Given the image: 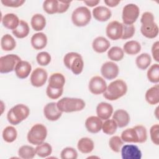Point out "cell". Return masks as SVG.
<instances>
[{
    "instance_id": "1",
    "label": "cell",
    "mask_w": 159,
    "mask_h": 159,
    "mask_svg": "<svg viewBox=\"0 0 159 159\" xmlns=\"http://www.w3.org/2000/svg\"><path fill=\"white\" fill-rule=\"evenodd\" d=\"M120 138L125 142L128 143H143L147 139L146 128L142 125H135L133 128H129L124 130Z\"/></svg>"
},
{
    "instance_id": "2",
    "label": "cell",
    "mask_w": 159,
    "mask_h": 159,
    "mask_svg": "<svg viewBox=\"0 0 159 159\" xmlns=\"http://www.w3.org/2000/svg\"><path fill=\"white\" fill-rule=\"evenodd\" d=\"M154 20V16L150 12H145L142 15L140 31L147 38L154 39L158 34V27Z\"/></svg>"
},
{
    "instance_id": "3",
    "label": "cell",
    "mask_w": 159,
    "mask_h": 159,
    "mask_svg": "<svg viewBox=\"0 0 159 159\" xmlns=\"http://www.w3.org/2000/svg\"><path fill=\"white\" fill-rule=\"evenodd\" d=\"M127 91V86L122 80L111 82L103 93V96L109 101H114L124 96Z\"/></svg>"
},
{
    "instance_id": "4",
    "label": "cell",
    "mask_w": 159,
    "mask_h": 159,
    "mask_svg": "<svg viewBox=\"0 0 159 159\" xmlns=\"http://www.w3.org/2000/svg\"><path fill=\"white\" fill-rule=\"evenodd\" d=\"M60 111L65 112H72L83 110L85 107V102L80 98H63L57 102Z\"/></svg>"
},
{
    "instance_id": "5",
    "label": "cell",
    "mask_w": 159,
    "mask_h": 159,
    "mask_svg": "<svg viewBox=\"0 0 159 159\" xmlns=\"http://www.w3.org/2000/svg\"><path fill=\"white\" fill-rule=\"evenodd\" d=\"M29 114L30 110L27 106L23 104H19L8 111L7 118L10 124L16 125L25 120Z\"/></svg>"
},
{
    "instance_id": "6",
    "label": "cell",
    "mask_w": 159,
    "mask_h": 159,
    "mask_svg": "<svg viewBox=\"0 0 159 159\" xmlns=\"http://www.w3.org/2000/svg\"><path fill=\"white\" fill-rule=\"evenodd\" d=\"M65 66L70 70L75 75H80L84 66V62L81 55L76 52H69L63 58Z\"/></svg>"
},
{
    "instance_id": "7",
    "label": "cell",
    "mask_w": 159,
    "mask_h": 159,
    "mask_svg": "<svg viewBox=\"0 0 159 159\" xmlns=\"http://www.w3.org/2000/svg\"><path fill=\"white\" fill-rule=\"evenodd\" d=\"M47 135V130L46 127L41 124H36L31 127L27 137L30 143L38 145L44 142Z\"/></svg>"
},
{
    "instance_id": "8",
    "label": "cell",
    "mask_w": 159,
    "mask_h": 159,
    "mask_svg": "<svg viewBox=\"0 0 159 159\" xmlns=\"http://www.w3.org/2000/svg\"><path fill=\"white\" fill-rule=\"evenodd\" d=\"M91 12L86 7L81 6L75 9L71 14V20L77 27L86 25L91 20Z\"/></svg>"
},
{
    "instance_id": "9",
    "label": "cell",
    "mask_w": 159,
    "mask_h": 159,
    "mask_svg": "<svg viewBox=\"0 0 159 159\" xmlns=\"http://www.w3.org/2000/svg\"><path fill=\"white\" fill-rule=\"evenodd\" d=\"M20 60V58L15 54H8L1 57L0 58L1 73H7L12 71Z\"/></svg>"
},
{
    "instance_id": "10",
    "label": "cell",
    "mask_w": 159,
    "mask_h": 159,
    "mask_svg": "<svg viewBox=\"0 0 159 159\" xmlns=\"http://www.w3.org/2000/svg\"><path fill=\"white\" fill-rule=\"evenodd\" d=\"M140 14L139 7L135 4H128L125 5L122 11L123 24L127 25L133 24L138 19Z\"/></svg>"
},
{
    "instance_id": "11",
    "label": "cell",
    "mask_w": 159,
    "mask_h": 159,
    "mask_svg": "<svg viewBox=\"0 0 159 159\" xmlns=\"http://www.w3.org/2000/svg\"><path fill=\"white\" fill-rule=\"evenodd\" d=\"M88 88L91 93L98 95L104 93L107 88V84L102 77L95 76L90 80Z\"/></svg>"
},
{
    "instance_id": "12",
    "label": "cell",
    "mask_w": 159,
    "mask_h": 159,
    "mask_svg": "<svg viewBox=\"0 0 159 159\" xmlns=\"http://www.w3.org/2000/svg\"><path fill=\"white\" fill-rule=\"evenodd\" d=\"M106 35L112 40H116L121 39L122 35V23L117 20L110 22L106 29Z\"/></svg>"
},
{
    "instance_id": "13",
    "label": "cell",
    "mask_w": 159,
    "mask_h": 159,
    "mask_svg": "<svg viewBox=\"0 0 159 159\" xmlns=\"http://www.w3.org/2000/svg\"><path fill=\"white\" fill-rule=\"evenodd\" d=\"M48 74L47 71L42 68H35L30 76V83L32 86L39 88L43 86L47 81Z\"/></svg>"
},
{
    "instance_id": "14",
    "label": "cell",
    "mask_w": 159,
    "mask_h": 159,
    "mask_svg": "<svg viewBox=\"0 0 159 159\" xmlns=\"http://www.w3.org/2000/svg\"><path fill=\"white\" fill-rule=\"evenodd\" d=\"M119 72L117 65L112 61H107L104 63L101 68L102 76L109 80L116 78Z\"/></svg>"
},
{
    "instance_id": "15",
    "label": "cell",
    "mask_w": 159,
    "mask_h": 159,
    "mask_svg": "<svg viewBox=\"0 0 159 159\" xmlns=\"http://www.w3.org/2000/svg\"><path fill=\"white\" fill-rule=\"evenodd\" d=\"M121 156L123 159H140L142 152L135 145H125L121 148Z\"/></svg>"
},
{
    "instance_id": "16",
    "label": "cell",
    "mask_w": 159,
    "mask_h": 159,
    "mask_svg": "<svg viewBox=\"0 0 159 159\" xmlns=\"http://www.w3.org/2000/svg\"><path fill=\"white\" fill-rule=\"evenodd\" d=\"M43 114L47 119L51 121H55L61 116L62 112L59 110L57 103L52 102L47 104L43 108Z\"/></svg>"
},
{
    "instance_id": "17",
    "label": "cell",
    "mask_w": 159,
    "mask_h": 159,
    "mask_svg": "<svg viewBox=\"0 0 159 159\" xmlns=\"http://www.w3.org/2000/svg\"><path fill=\"white\" fill-rule=\"evenodd\" d=\"M102 120L98 116H90L85 121V127L87 130L92 134H96L102 129Z\"/></svg>"
},
{
    "instance_id": "18",
    "label": "cell",
    "mask_w": 159,
    "mask_h": 159,
    "mask_svg": "<svg viewBox=\"0 0 159 159\" xmlns=\"http://www.w3.org/2000/svg\"><path fill=\"white\" fill-rule=\"evenodd\" d=\"M113 112V107L111 104L102 102L98 104L96 107V114L101 120L109 119Z\"/></svg>"
},
{
    "instance_id": "19",
    "label": "cell",
    "mask_w": 159,
    "mask_h": 159,
    "mask_svg": "<svg viewBox=\"0 0 159 159\" xmlns=\"http://www.w3.org/2000/svg\"><path fill=\"white\" fill-rule=\"evenodd\" d=\"M112 119L116 122L117 127H124L130 122V116L128 112L124 109L116 110L112 116Z\"/></svg>"
},
{
    "instance_id": "20",
    "label": "cell",
    "mask_w": 159,
    "mask_h": 159,
    "mask_svg": "<svg viewBox=\"0 0 159 159\" xmlns=\"http://www.w3.org/2000/svg\"><path fill=\"white\" fill-rule=\"evenodd\" d=\"M32 70L31 65L27 61L20 60L15 68L16 76L20 79H25L29 76Z\"/></svg>"
},
{
    "instance_id": "21",
    "label": "cell",
    "mask_w": 159,
    "mask_h": 159,
    "mask_svg": "<svg viewBox=\"0 0 159 159\" xmlns=\"http://www.w3.org/2000/svg\"><path fill=\"white\" fill-rule=\"evenodd\" d=\"M93 15L94 18L98 21L105 22L111 18L112 13L111 10L107 7L99 6L96 7L93 10Z\"/></svg>"
},
{
    "instance_id": "22",
    "label": "cell",
    "mask_w": 159,
    "mask_h": 159,
    "mask_svg": "<svg viewBox=\"0 0 159 159\" xmlns=\"http://www.w3.org/2000/svg\"><path fill=\"white\" fill-rule=\"evenodd\" d=\"M65 83L64 76L60 73H55L51 75L48 80V87L55 89H62Z\"/></svg>"
},
{
    "instance_id": "23",
    "label": "cell",
    "mask_w": 159,
    "mask_h": 159,
    "mask_svg": "<svg viewBox=\"0 0 159 159\" xmlns=\"http://www.w3.org/2000/svg\"><path fill=\"white\" fill-rule=\"evenodd\" d=\"M31 45L35 50H41L45 48L47 43V37L42 32H38L32 35L30 40Z\"/></svg>"
},
{
    "instance_id": "24",
    "label": "cell",
    "mask_w": 159,
    "mask_h": 159,
    "mask_svg": "<svg viewBox=\"0 0 159 159\" xmlns=\"http://www.w3.org/2000/svg\"><path fill=\"white\" fill-rule=\"evenodd\" d=\"M19 22L20 20L18 17L13 13L6 14L2 19V23L4 27L12 30L17 27Z\"/></svg>"
},
{
    "instance_id": "25",
    "label": "cell",
    "mask_w": 159,
    "mask_h": 159,
    "mask_svg": "<svg viewBox=\"0 0 159 159\" xmlns=\"http://www.w3.org/2000/svg\"><path fill=\"white\" fill-rule=\"evenodd\" d=\"M110 42L103 37H98L93 42L92 47L93 50L97 53H104L110 47Z\"/></svg>"
},
{
    "instance_id": "26",
    "label": "cell",
    "mask_w": 159,
    "mask_h": 159,
    "mask_svg": "<svg viewBox=\"0 0 159 159\" xmlns=\"http://www.w3.org/2000/svg\"><path fill=\"white\" fill-rule=\"evenodd\" d=\"M145 99L151 105H155L159 102V85L155 84L149 88L145 93Z\"/></svg>"
},
{
    "instance_id": "27",
    "label": "cell",
    "mask_w": 159,
    "mask_h": 159,
    "mask_svg": "<svg viewBox=\"0 0 159 159\" xmlns=\"http://www.w3.org/2000/svg\"><path fill=\"white\" fill-rule=\"evenodd\" d=\"M77 147L81 153H89L93 150L94 144L91 139L88 137H83L79 140Z\"/></svg>"
},
{
    "instance_id": "28",
    "label": "cell",
    "mask_w": 159,
    "mask_h": 159,
    "mask_svg": "<svg viewBox=\"0 0 159 159\" xmlns=\"http://www.w3.org/2000/svg\"><path fill=\"white\" fill-rule=\"evenodd\" d=\"M30 24L34 30L40 31L43 30L46 25V19L43 15L35 14L31 18Z\"/></svg>"
},
{
    "instance_id": "29",
    "label": "cell",
    "mask_w": 159,
    "mask_h": 159,
    "mask_svg": "<svg viewBox=\"0 0 159 159\" xmlns=\"http://www.w3.org/2000/svg\"><path fill=\"white\" fill-rule=\"evenodd\" d=\"M29 31L28 24L25 21L20 20L17 27L12 30V34L18 39H23L29 35Z\"/></svg>"
},
{
    "instance_id": "30",
    "label": "cell",
    "mask_w": 159,
    "mask_h": 159,
    "mask_svg": "<svg viewBox=\"0 0 159 159\" xmlns=\"http://www.w3.org/2000/svg\"><path fill=\"white\" fill-rule=\"evenodd\" d=\"M141 50V45L135 40L127 42L123 46V51L127 54L133 55L139 53Z\"/></svg>"
},
{
    "instance_id": "31",
    "label": "cell",
    "mask_w": 159,
    "mask_h": 159,
    "mask_svg": "<svg viewBox=\"0 0 159 159\" xmlns=\"http://www.w3.org/2000/svg\"><path fill=\"white\" fill-rule=\"evenodd\" d=\"M16 42L12 36L10 34H5L1 40V48L4 51H11L15 48Z\"/></svg>"
},
{
    "instance_id": "32",
    "label": "cell",
    "mask_w": 159,
    "mask_h": 159,
    "mask_svg": "<svg viewBox=\"0 0 159 159\" xmlns=\"http://www.w3.org/2000/svg\"><path fill=\"white\" fill-rule=\"evenodd\" d=\"M152 61V58L150 55L147 53H143L139 55L135 59L136 65L140 70H146Z\"/></svg>"
},
{
    "instance_id": "33",
    "label": "cell",
    "mask_w": 159,
    "mask_h": 159,
    "mask_svg": "<svg viewBox=\"0 0 159 159\" xmlns=\"http://www.w3.org/2000/svg\"><path fill=\"white\" fill-rule=\"evenodd\" d=\"M36 154L35 148L29 145H23L18 150L19 157L24 159H32Z\"/></svg>"
},
{
    "instance_id": "34",
    "label": "cell",
    "mask_w": 159,
    "mask_h": 159,
    "mask_svg": "<svg viewBox=\"0 0 159 159\" xmlns=\"http://www.w3.org/2000/svg\"><path fill=\"white\" fill-rule=\"evenodd\" d=\"M52 146L47 142H43L38 145L35 148L36 154L41 158L47 157L52 153Z\"/></svg>"
},
{
    "instance_id": "35",
    "label": "cell",
    "mask_w": 159,
    "mask_h": 159,
    "mask_svg": "<svg viewBox=\"0 0 159 159\" xmlns=\"http://www.w3.org/2000/svg\"><path fill=\"white\" fill-rule=\"evenodd\" d=\"M17 136V130L12 126H7L2 131V138L7 143L13 142L16 139Z\"/></svg>"
},
{
    "instance_id": "36",
    "label": "cell",
    "mask_w": 159,
    "mask_h": 159,
    "mask_svg": "<svg viewBox=\"0 0 159 159\" xmlns=\"http://www.w3.org/2000/svg\"><path fill=\"white\" fill-rule=\"evenodd\" d=\"M124 53L123 50L119 47H112L107 52L108 58L112 61H120L124 58Z\"/></svg>"
},
{
    "instance_id": "37",
    "label": "cell",
    "mask_w": 159,
    "mask_h": 159,
    "mask_svg": "<svg viewBox=\"0 0 159 159\" xmlns=\"http://www.w3.org/2000/svg\"><path fill=\"white\" fill-rule=\"evenodd\" d=\"M147 75L150 82L158 83L159 82V65L158 63L152 65L148 70Z\"/></svg>"
},
{
    "instance_id": "38",
    "label": "cell",
    "mask_w": 159,
    "mask_h": 159,
    "mask_svg": "<svg viewBox=\"0 0 159 159\" xmlns=\"http://www.w3.org/2000/svg\"><path fill=\"white\" fill-rule=\"evenodd\" d=\"M117 128V125L113 119H107L104 123H102V132L107 135L114 134L116 132Z\"/></svg>"
},
{
    "instance_id": "39",
    "label": "cell",
    "mask_w": 159,
    "mask_h": 159,
    "mask_svg": "<svg viewBox=\"0 0 159 159\" xmlns=\"http://www.w3.org/2000/svg\"><path fill=\"white\" fill-rule=\"evenodd\" d=\"M124 144V141L119 136H113L112 137L109 141V145L111 149L116 153L119 152L121 149V147Z\"/></svg>"
},
{
    "instance_id": "40",
    "label": "cell",
    "mask_w": 159,
    "mask_h": 159,
    "mask_svg": "<svg viewBox=\"0 0 159 159\" xmlns=\"http://www.w3.org/2000/svg\"><path fill=\"white\" fill-rule=\"evenodd\" d=\"M43 9L48 14L58 13V1H45Z\"/></svg>"
},
{
    "instance_id": "41",
    "label": "cell",
    "mask_w": 159,
    "mask_h": 159,
    "mask_svg": "<svg viewBox=\"0 0 159 159\" xmlns=\"http://www.w3.org/2000/svg\"><path fill=\"white\" fill-rule=\"evenodd\" d=\"M135 29L133 24L127 25L122 24V35L121 39L125 40L132 38L135 34Z\"/></svg>"
},
{
    "instance_id": "42",
    "label": "cell",
    "mask_w": 159,
    "mask_h": 159,
    "mask_svg": "<svg viewBox=\"0 0 159 159\" xmlns=\"http://www.w3.org/2000/svg\"><path fill=\"white\" fill-rule=\"evenodd\" d=\"M60 157L62 159H76L78 153L76 150L72 147H66L61 152Z\"/></svg>"
},
{
    "instance_id": "43",
    "label": "cell",
    "mask_w": 159,
    "mask_h": 159,
    "mask_svg": "<svg viewBox=\"0 0 159 159\" xmlns=\"http://www.w3.org/2000/svg\"><path fill=\"white\" fill-rule=\"evenodd\" d=\"M37 63L41 66H47L51 61V56L47 52H41L36 57Z\"/></svg>"
},
{
    "instance_id": "44",
    "label": "cell",
    "mask_w": 159,
    "mask_h": 159,
    "mask_svg": "<svg viewBox=\"0 0 159 159\" xmlns=\"http://www.w3.org/2000/svg\"><path fill=\"white\" fill-rule=\"evenodd\" d=\"M150 137L152 142L157 145H159V125L158 124L153 125L150 130Z\"/></svg>"
},
{
    "instance_id": "45",
    "label": "cell",
    "mask_w": 159,
    "mask_h": 159,
    "mask_svg": "<svg viewBox=\"0 0 159 159\" xmlns=\"http://www.w3.org/2000/svg\"><path fill=\"white\" fill-rule=\"evenodd\" d=\"M63 91V89H52L47 86L46 89V94L49 98L52 99H57L62 95Z\"/></svg>"
},
{
    "instance_id": "46",
    "label": "cell",
    "mask_w": 159,
    "mask_h": 159,
    "mask_svg": "<svg viewBox=\"0 0 159 159\" xmlns=\"http://www.w3.org/2000/svg\"><path fill=\"white\" fill-rule=\"evenodd\" d=\"M1 3L7 7H18L21 6L24 2V0H1Z\"/></svg>"
},
{
    "instance_id": "47",
    "label": "cell",
    "mask_w": 159,
    "mask_h": 159,
    "mask_svg": "<svg viewBox=\"0 0 159 159\" xmlns=\"http://www.w3.org/2000/svg\"><path fill=\"white\" fill-rule=\"evenodd\" d=\"M152 53L154 60L158 62L159 61V42H155L152 47Z\"/></svg>"
},
{
    "instance_id": "48",
    "label": "cell",
    "mask_w": 159,
    "mask_h": 159,
    "mask_svg": "<svg viewBox=\"0 0 159 159\" xmlns=\"http://www.w3.org/2000/svg\"><path fill=\"white\" fill-rule=\"evenodd\" d=\"M70 6V2H64L58 1V13L66 12Z\"/></svg>"
},
{
    "instance_id": "49",
    "label": "cell",
    "mask_w": 159,
    "mask_h": 159,
    "mask_svg": "<svg viewBox=\"0 0 159 159\" xmlns=\"http://www.w3.org/2000/svg\"><path fill=\"white\" fill-rule=\"evenodd\" d=\"M104 3L107 6L111 7H114L117 6L119 3L120 1H115V0H105Z\"/></svg>"
},
{
    "instance_id": "50",
    "label": "cell",
    "mask_w": 159,
    "mask_h": 159,
    "mask_svg": "<svg viewBox=\"0 0 159 159\" xmlns=\"http://www.w3.org/2000/svg\"><path fill=\"white\" fill-rule=\"evenodd\" d=\"M84 3H85L89 7H93L96 5H98L100 1H84Z\"/></svg>"
}]
</instances>
